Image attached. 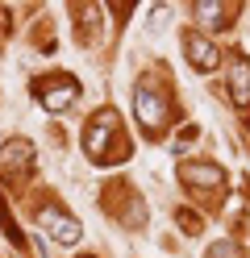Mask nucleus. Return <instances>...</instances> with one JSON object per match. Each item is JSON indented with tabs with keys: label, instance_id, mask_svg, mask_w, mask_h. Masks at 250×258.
Segmentation results:
<instances>
[{
	"label": "nucleus",
	"instance_id": "8",
	"mask_svg": "<svg viewBox=\"0 0 250 258\" xmlns=\"http://www.w3.org/2000/svg\"><path fill=\"white\" fill-rule=\"evenodd\" d=\"M225 84H229V100L238 104V108H246V104H250V58H246V54H238V50L229 54Z\"/></svg>",
	"mask_w": 250,
	"mask_h": 258
},
{
	"label": "nucleus",
	"instance_id": "6",
	"mask_svg": "<svg viewBox=\"0 0 250 258\" xmlns=\"http://www.w3.org/2000/svg\"><path fill=\"white\" fill-rule=\"evenodd\" d=\"M179 179L196 191H225V171L217 163H179Z\"/></svg>",
	"mask_w": 250,
	"mask_h": 258
},
{
	"label": "nucleus",
	"instance_id": "3",
	"mask_svg": "<svg viewBox=\"0 0 250 258\" xmlns=\"http://www.w3.org/2000/svg\"><path fill=\"white\" fill-rule=\"evenodd\" d=\"M33 96H38L42 108L67 112V108L79 100V84H75V75H42L38 84H33Z\"/></svg>",
	"mask_w": 250,
	"mask_h": 258
},
{
	"label": "nucleus",
	"instance_id": "1",
	"mask_svg": "<svg viewBox=\"0 0 250 258\" xmlns=\"http://www.w3.org/2000/svg\"><path fill=\"white\" fill-rule=\"evenodd\" d=\"M83 150L96 167H113V163H125L129 158V138H125V125L113 108H100L96 117L83 129Z\"/></svg>",
	"mask_w": 250,
	"mask_h": 258
},
{
	"label": "nucleus",
	"instance_id": "2",
	"mask_svg": "<svg viewBox=\"0 0 250 258\" xmlns=\"http://www.w3.org/2000/svg\"><path fill=\"white\" fill-rule=\"evenodd\" d=\"M133 112H138V121L146 129V138H163V129L171 125V96L159 79H138V88H133Z\"/></svg>",
	"mask_w": 250,
	"mask_h": 258
},
{
	"label": "nucleus",
	"instance_id": "7",
	"mask_svg": "<svg viewBox=\"0 0 250 258\" xmlns=\"http://www.w3.org/2000/svg\"><path fill=\"white\" fill-rule=\"evenodd\" d=\"M0 171H5L9 179L33 171V146H29L25 138H13V142H5V146H0Z\"/></svg>",
	"mask_w": 250,
	"mask_h": 258
},
{
	"label": "nucleus",
	"instance_id": "14",
	"mask_svg": "<svg viewBox=\"0 0 250 258\" xmlns=\"http://www.w3.org/2000/svg\"><path fill=\"white\" fill-rule=\"evenodd\" d=\"M9 34V9H0V38Z\"/></svg>",
	"mask_w": 250,
	"mask_h": 258
},
{
	"label": "nucleus",
	"instance_id": "11",
	"mask_svg": "<svg viewBox=\"0 0 250 258\" xmlns=\"http://www.w3.org/2000/svg\"><path fill=\"white\" fill-rule=\"evenodd\" d=\"M0 233H5L13 246H25V233L17 229V221H13V213H9V204H5V196H0Z\"/></svg>",
	"mask_w": 250,
	"mask_h": 258
},
{
	"label": "nucleus",
	"instance_id": "10",
	"mask_svg": "<svg viewBox=\"0 0 250 258\" xmlns=\"http://www.w3.org/2000/svg\"><path fill=\"white\" fill-rule=\"evenodd\" d=\"M192 13L205 25H217V29H225L229 25V13H233V5H217V0H196L192 5Z\"/></svg>",
	"mask_w": 250,
	"mask_h": 258
},
{
	"label": "nucleus",
	"instance_id": "5",
	"mask_svg": "<svg viewBox=\"0 0 250 258\" xmlns=\"http://www.w3.org/2000/svg\"><path fill=\"white\" fill-rule=\"evenodd\" d=\"M38 221H42V229H46L50 237H55V241H63V246H75V241L83 237V229H79V221H75L71 213H67L63 204H46Z\"/></svg>",
	"mask_w": 250,
	"mask_h": 258
},
{
	"label": "nucleus",
	"instance_id": "9",
	"mask_svg": "<svg viewBox=\"0 0 250 258\" xmlns=\"http://www.w3.org/2000/svg\"><path fill=\"white\" fill-rule=\"evenodd\" d=\"M183 54L196 71H213L217 67V46L205 38V34H183Z\"/></svg>",
	"mask_w": 250,
	"mask_h": 258
},
{
	"label": "nucleus",
	"instance_id": "4",
	"mask_svg": "<svg viewBox=\"0 0 250 258\" xmlns=\"http://www.w3.org/2000/svg\"><path fill=\"white\" fill-rule=\"evenodd\" d=\"M105 208H109V213H117V217L129 225V229H138V225H142V217H146L142 196H133L125 183H113V187L105 191Z\"/></svg>",
	"mask_w": 250,
	"mask_h": 258
},
{
	"label": "nucleus",
	"instance_id": "13",
	"mask_svg": "<svg viewBox=\"0 0 250 258\" xmlns=\"http://www.w3.org/2000/svg\"><path fill=\"white\" fill-rule=\"evenodd\" d=\"M179 229H183V233H192V237H196L200 229H205V225H200V217L192 213V208H179Z\"/></svg>",
	"mask_w": 250,
	"mask_h": 258
},
{
	"label": "nucleus",
	"instance_id": "12",
	"mask_svg": "<svg viewBox=\"0 0 250 258\" xmlns=\"http://www.w3.org/2000/svg\"><path fill=\"white\" fill-rule=\"evenodd\" d=\"M205 258H246V250H238L233 241H213Z\"/></svg>",
	"mask_w": 250,
	"mask_h": 258
}]
</instances>
